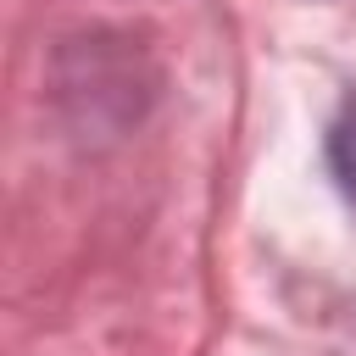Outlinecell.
Here are the masks:
<instances>
[{"instance_id": "obj_1", "label": "cell", "mask_w": 356, "mask_h": 356, "mask_svg": "<svg viewBox=\"0 0 356 356\" xmlns=\"http://www.w3.org/2000/svg\"><path fill=\"white\" fill-rule=\"evenodd\" d=\"M328 161H334L339 189L356 200V95L345 100V111H339V122H334V134H328Z\"/></svg>"}]
</instances>
